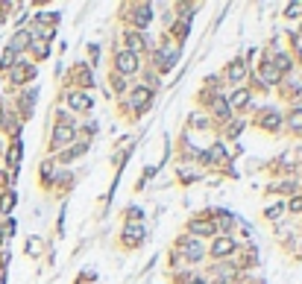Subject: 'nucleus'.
Returning <instances> with one entry per match:
<instances>
[{
	"mask_svg": "<svg viewBox=\"0 0 302 284\" xmlns=\"http://www.w3.org/2000/svg\"><path fill=\"white\" fill-rule=\"evenodd\" d=\"M232 249H235V240H229V237H217V240H214V246H211V252L217 255V258L232 255Z\"/></svg>",
	"mask_w": 302,
	"mask_h": 284,
	"instance_id": "6",
	"label": "nucleus"
},
{
	"mask_svg": "<svg viewBox=\"0 0 302 284\" xmlns=\"http://www.w3.org/2000/svg\"><path fill=\"white\" fill-rule=\"evenodd\" d=\"M135 24L138 27H147L150 24V6H138L135 9Z\"/></svg>",
	"mask_w": 302,
	"mask_h": 284,
	"instance_id": "12",
	"label": "nucleus"
},
{
	"mask_svg": "<svg viewBox=\"0 0 302 284\" xmlns=\"http://www.w3.org/2000/svg\"><path fill=\"white\" fill-rule=\"evenodd\" d=\"M115 62H118V70H121V73H135V70H138V56L129 53V50H121V53L115 56Z\"/></svg>",
	"mask_w": 302,
	"mask_h": 284,
	"instance_id": "2",
	"label": "nucleus"
},
{
	"mask_svg": "<svg viewBox=\"0 0 302 284\" xmlns=\"http://www.w3.org/2000/svg\"><path fill=\"white\" fill-rule=\"evenodd\" d=\"M141 237H144V228H141L138 223H135V226H129V228L123 231V240H126V243H138Z\"/></svg>",
	"mask_w": 302,
	"mask_h": 284,
	"instance_id": "10",
	"label": "nucleus"
},
{
	"mask_svg": "<svg viewBox=\"0 0 302 284\" xmlns=\"http://www.w3.org/2000/svg\"><path fill=\"white\" fill-rule=\"evenodd\" d=\"M27 252H30V255H38V252H41V240L30 237V240H27Z\"/></svg>",
	"mask_w": 302,
	"mask_h": 284,
	"instance_id": "22",
	"label": "nucleus"
},
{
	"mask_svg": "<svg viewBox=\"0 0 302 284\" xmlns=\"http://www.w3.org/2000/svg\"><path fill=\"white\" fill-rule=\"evenodd\" d=\"M243 76H246V64L241 62V59L229 64V79H232V82H241Z\"/></svg>",
	"mask_w": 302,
	"mask_h": 284,
	"instance_id": "9",
	"label": "nucleus"
},
{
	"mask_svg": "<svg viewBox=\"0 0 302 284\" xmlns=\"http://www.w3.org/2000/svg\"><path fill=\"white\" fill-rule=\"evenodd\" d=\"M279 123H282V117H279V114H276V112H273V114H267V117H264V126H267V129H276V126H279Z\"/></svg>",
	"mask_w": 302,
	"mask_h": 284,
	"instance_id": "21",
	"label": "nucleus"
},
{
	"mask_svg": "<svg viewBox=\"0 0 302 284\" xmlns=\"http://www.w3.org/2000/svg\"><path fill=\"white\" fill-rule=\"evenodd\" d=\"M67 106L73 112H85V109H91V97L85 94V91H70L67 94Z\"/></svg>",
	"mask_w": 302,
	"mask_h": 284,
	"instance_id": "4",
	"label": "nucleus"
},
{
	"mask_svg": "<svg viewBox=\"0 0 302 284\" xmlns=\"http://www.w3.org/2000/svg\"><path fill=\"white\" fill-rule=\"evenodd\" d=\"M67 141H73V126L59 123V126H56V135H53V147H62Z\"/></svg>",
	"mask_w": 302,
	"mask_h": 284,
	"instance_id": "5",
	"label": "nucleus"
},
{
	"mask_svg": "<svg viewBox=\"0 0 302 284\" xmlns=\"http://www.w3.org/2000/svg\"><path fill=\"white\" fill-rule=\"evenodd\" d=\"M35 18H38V21H44V24H56V21H59V15H56V12H38Z\"/></svg>",
	"mask_w": 302,
	"mask_h": 284,
	"instance_id": "20",
	"label": "nucleus"
},
{
	"mask_svg": "<svg viewBox=\"0 0 302 284\" xmlns=\"http://www.w3.org/2000/svg\"><path fill=\"white\" fill-rule=\"evenodd\" d=\"M191 231H194V234H211V231H214V226H211V223H194V226H191Z\"/></svg>",
	"mask_w": 302,
	"mask_h": 284,
	"instance_id": "18",
	"label": "nucleus"
},
{
	"mask_svg": "<svg viewBox=\"0 0 302 284\" xmlns=\"http://www.w3.org/2000/svg\"><path fill=\"white\" fill-rule=\"evenodd\" d=\"M191 123H194V126H205V123H208V120H205V117H202V114H191Z\"/></svg>",
	"mask_w": 302,
	"mask_h": 284,
	"instance_id": "27",
	"label": "nucleus"
},
{
	"mask_svg": "<svg viewBox=\"0 0 302 284\" xmlns=\"http://www.w3.org/2000/svg\"><path fill=\"white\" fill-rule=\"evenodd\" d=\"M261 79H264L267 85H276V82H279V70H276L273 64H264V67H261Z\"/></svg>",
	"mask_w": 302,
	"mask_h": 284,
	"instance_id": "11",
	"label": "nucleus"
},
{
	"mask_svg": "<svg viewBox=\"0 0 302 284\" xmlns=\"http://www.w3.org/2000/svg\"><path fill=\"white\" fill-rule=\"evenodd\" d=\"M18 161H21V144H15L9 150V164H18Z\"/></svg>",
	"mask_w": 302,
	"mask_h": 284,
	"instance_id": "23",
	"label": "nucleus"
},
{
	"mask_svg": "<svg viewBox=\"0 0 302 284\" xmlns=\"http://www.w3.org/2000/svg\"><path fill=\"white\" fill-rule=\"evenodd\" d=\"M12 202H15V193H3V199H0V214H9V211H12Z\"/></svg>",
	"mask_w": 302,
	"mask_h": 284,
	"instance_id": "17",
	"label": "nucleus"
},
{
	"mask_svg": "<svg viewBox=\"0 0 302 284\" xmlns=\"http://www.w3.org/2000/svg\"><path fill=\"white\" fill-rule=\"evenodd\" d=\"M126 44H129V53L138 56V50H141V35H138V32H129V35H126Z\"/></svg>",
	"mask_w": 302,
	"mask_h": 284,
	"instance_id": "15",
	"label": "nucleus"
},
{
	"mask_svg": "<svg viewBox=\"0 0 302 284\" xmlns=\"http://www.w3.org/2000/svg\"><path fill=\"white\" fill-rule=\"evenodd\" d=\"M33 50L38 53V56H47V44H44V41H41V44L35 41V44H33Z\"/></svg>",
	"mask_w": 302,
	"mask_h": 284,
	"instance_id": "26",
	"label": "nucleus"
},
{
	"mask_svg": "<svg viewBox=\"0 0 302 284\" xmlns=\"http://www.w3.org/2000/svg\"><path fill=\"white\" fill-rule=\"evenodd\" d=\"M211 156H214V158H223V147H220V144H217V147H214V150H211Z\"/></svg>",
	"mask_w": 302,
	"mask_h": 284,
	"instance_id": "29",
	"label": "nucleus"
},
{
	"mask_svg": "<svg viewBox=\"0 0 302 284\" xmlns=\"http://www.w3.org/2000/svg\"><path fill=\"white\" fill-rule=\"evenodd\" d=\"M288 126L294 129V132H302V109H294V112H291V117H288Z\"/></svg>",
	"mask_w": 302,
	"mask_h": 284,
	"instance_id": "14",
	"label": "nucleus"
},
{
	"mask_svg": "<svg viewBox=\"0 0 302 284\" xmlns=\"http://www.w3.org/2000/svg\"><path fill=\"white\" fill-rule=\"evenodd\" d=\"M217 284H223V282H217Z\"/></svg>",
	"mask_w": 302,
	"mask_h": 284,
	"instance_id": "32",
	"label": "nucleus"
},
{
	"mask_svg": "<svg viewBox=\"0 0 302 284\" xmlns=\"http://www.w3.org/2000/svg\"><path fill=\"white\" fill-rule=\"evenodd\" d=\"M176 62H179V53H176V50H170V47H162V50H159V64H162V70L173 67Z\"/></svg>",
	"mask_w": 302,
	"mask_h": 284,
	"instance_id": "7",
	"label": "nucleus"
},
{
	"mask_svg": "<svg viewBox=\"0 0 302 284\" xmlns=\"http://www.w3.org/2000/svg\"><path fill=\"white\" fill-rule=\"evenodd\" d=\"M15 56H18V53L6 47V50H3V56H0V64H3V67H12V64H15Z\"/></svg>",
	"mask_w": 302,
	"mask_h": 284,
	"instance_id": "19",
	"label": "nucleus"
},
{
	"mask_svg": "<svg viewBox=\"0 0 302 284\" xmlns=\"http://www.w3.org/2000/svg\"><path fill=\"white\" fill-rule=\"evenodd\" d=\"M27 44H30V35H27V32H18V35L12 38V44H9V50H15V53H18V50H24Z\"/></svg>",
	"mask_w": 302,
	"mask_h": 284,
	"instance_id": "13",
	"label": "nucleus"
},
{
	"mask_svg": "<svg viewBox=\"0 0 302 284\" xmlns=\"http://www.w3.org/2000/svg\"><path fill=\"white\" fill-rule=\"evenodd\" d=\"M282 214V205H273V208H267V217H279Z\"/></svg>",
	"mask_w": 302,
	"mask_h": 284,
	"instance_id": "28",
	"label": "nucleus"
},
{
	"mask_svg": "<svg viewBox=\"0 0 302 284\" xmlns=\"http://www.w3.org/2000/svg\"><path fill=\"white\" fill-rule=\"evenodd\" d=\"M150 100H153V88H147V85H138V88L132 91V97H129V106H132V109H144Z\"/></svg>",
	"mask_w": 302,
	"mask_h": 284,
	"instance_id": "3",
	"label": "nucleus"
},
{
	"mask_svg": "<svg viewBox=\"0 0 302 284\" xmlns=\"http://www.w3.org/2000/svg\"><path fill=\"white\" fill-rule=\"evenodd\" d=\"M188 284H205V282H202L200 276H194V279H191V282H188Z\"/></svg>",
	"mask_w": 302,
	"mask_h": 284,
	"instance_id": "30",
	"label": "nucleus"
},
{
	"mask_svg": "<svg viewBox=\"0 0 302 284\" xmlns=\"http://www.w3.org/2000/svg\"><path fill=\"white\" fill-rule=\"evenodd\" d=\"M0 120H3V112H0Z\"/></svg>",
	"mask_w": 302,
	"mask_h": 284,
	"instance_id": "31",
	"label": "nucleus"
},
{
	"mask_svg": "<svg viewBox=\"0 0 302 284\" xmlns=\"http://www.w3.org/2000/svg\"><path fill=\"white\" fill-rule=\"evenodd\" d=\"M179 246H182V255H185L188 261H200L202 252H205V249H202V243H200V240H194V237H182V240H179Z\"/></svg>",
	"mask_w": 302,
	"mask_h": 284,
	"instance_id": "1",
	"label": "nucleus"
},
{
	"mask_svg": "<svg viewBox=\"0 0 302 284\" xmlns=\"http://www.w3.org/2000/svg\"><path fill=\"white\" fill-rule=\"evenodd\" d=\"M285 15H288V18H297V15H302V3H291Z\"/></svg>",
	"mask_w": 302,
	"mask_h": 284,
	"instance_id": "24",
	"label": "nucleus"
},
{
	"mask_svg": "<svg viewBox=\"0 0 302 284\" xmlns=\"http://www.w3.org/2000/svg\"><path fill=\"white\" fill-rule=\"evenodd\" d=\"M288 208H291V211H302V196H294V199H291V205H288Z\"/></svg>",
	"mask_w": 302,
	"mask_h": 284,
	"instance_id": "25",
	"label": "nucleus"
},
{
	"mask_svg": "<svg viewBox=\"0 0 302 284\" xmlns=\"http://www.w3.org/2000/svg\"><path fill=\"white\" fill-rule=\"evenodd\" d=\"M35 67H30V64H21V67H15L12 70V82L15 85H21V82H27V79H33Z\"/></svg>",
	"mask_w": 302,
	"mask_h": 284,
	"instance_id": "8",
	"label": "nucleus"
},
{
	"mask_svg": "<svg viewBox=\"0 0 302 284\" xmlns=\"http://www.w3.org/2000/svg\"><path fill=\"white\" fill-rule=\"evenodd\" d=\"M246 100H249V91H243V88H241V91H238V94L232 97V103H229V109H241V106H243Z\"/></svg>",
	"mask_w": 302,
	"mask_h": 284,
	"instance_id": "16",
	"label": "nucleus"
}]
</instances>
